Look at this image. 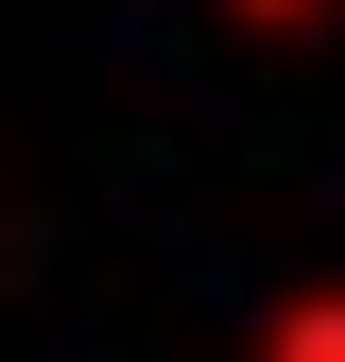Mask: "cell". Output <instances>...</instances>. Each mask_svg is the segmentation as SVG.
Here are the masks:
<instances>
[{"label": "cell", "mask_w": 345, "mask_h": 362, "mask_svg": "<svg viewBox=\"0 0 345 362\" xmlns=\"http://www.w3.org/2000/svg\"><path fill=\"white\" fill-rule=\"evenodd\" d=\"M259 362H345V276H311V293L259 310Z\"/></svg>", "instance_id": "6da1fadb"}, {"label": "cell", "mask_w": 345, "mask_h": 362, "mask_svg": "<svg viewBox=\"0 0 345 362\" xmlns=\"http://www.w3.org/2000/svg\"><path fill=\"white\" fill-rule=\"evenodd\" d=\"M225 18H242V35H328L345 0H225Z\"/></svg>", "instance_id": "7a4b0ae2"}]
</instances>
